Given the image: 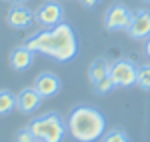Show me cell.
I'll list each match as a JSON object with an SVG mask.
<instances>
[{
	"label": "cell",
	"mask_w": 150,
	"mask_h": 142,
	"mask_svg": "<svg viewBox=\"0 0 150 142\" xmlns=\"http://www.w3.org/2000/svg\"><path fill=\"white\" fill-rule=\"evenodd\" d=\"M26 46L36 54H44L56 62H70L78 54V38L70 24L62 22L54 28H44L42 32L30 36Z\"/></svg>",
	"instance_id": "1"
},
{
	"label": "cell",
	"mask_w": 150,
	"mask_h": 142,
	"mask_svg": "<svg viewBox=\"0 0 150 142\" xmlns=\"http://www.w3.org/2000/svg\"><path fill=\"white\" fill-rule=\"evenodd\" d=\"M68 132L78 142H96L106 132V118L98 108L92 106H76L66 118Z\"/></svg>",
	"instance_id": "2"
},
{
	"label": "cell",
	"mask_w": 150,
	"mask_h": 142,
	"mask_svg": "<svg viewBox=\"0 0 150 142\" xmlns=\"http://www.w3.org/2000/svg\"><path fill=\"white\" fill-rule=\"evenodd\" d=\"M28 128L32 130L38 142H62L68 132L66 120L58 112H44L36 116L34 120H30Z\"/></svg>",
	"instance_id": "3"
},
{
	"label": "cell",
	"mask_w": 150,
	"mask_h": 142,
	"mask_svg": "<svg viewBox=\"0 0 150 142\" xmlns=\"http://www.w3.org/2000/svg\"><path fill=\"white\" fill-rule=\"evenodd\" d=\"M134 18V12L128 8L126 4L118 2L112 4L106 14H104V26L108 32H128L130 30V24Z\"/></svg>",
	"instance_id": "4"
},
{
	"label": "cell",
	"mask_w": 150,
	"mask_h": 142,
	"mask_svg": "<svg viewBox=\"0 0 150 142\" xmlns=\"http://www.w3.org/2000/svg\"><path fill=\"white\" fill-rule=\"evenodd\" d=\"M136 76H138V64L130 58H120L110 66V78L114 80L116 88H128L136 84Z\"/></svg>",
	"instance_id": "5"
},
{
	"label": "cell",
	"mask_w": 150,
	"mask_h": 142,
	"mask_svg": "<svg viewBox=\"0 0 150 142\" xmlns=\"http://www.w3.org/2000/svg\"><path fill=\"white\" fill-rule=\"evenodd\" d=\"M34 22H38L42 28H54L64 22V6L58 0H46L38 6L34 12Z\"/></svg>",
	"instance_id": "6"
},
{
	"label": "cell",
	"mask_w": 150,
	"mask_h": 142,
	"mask_svg": "<svg viewBox=\"0 0 150 142\" xmlns=\"http://www.w3.org/2000/svg\"><path fill=\"white\" fill-rule=\"evenodd\" d=\"M6 22L14 30H24L34 22V12L26 8L24 4H12V8L6 14Z\"/></svg>",
	"instance_id": "7"
},
{
	"label": "cell",
	"mask_w": 150,
	"mask_h": 142,
	"mask_svg": "<svg viewBox=\"0 0 150 142\" xmlns=\"http://www.w3.org/2000/svg\"><path fill=\"white\" fill-rule=\"evenodd\" d=\"M34 58H36V52H34V50H30L26 44H22V46L12 48L10 56H8V64H10L12 70L24 72V70H28V68H32Z\"/></svg>",
	"instance_id": "8"
},
{
	"label": "cell",
	"mask_w": 150,
	"mask_h": 142,
	"mask_svg": "<svg viewBox=\"0 0 150 142\" xmlns=\"http://www.w3.org/2000/svg\"><path fill=\"white\" fill-rule=\"evenodd\" d=\"M34 88H36V92L42 96V98H52V96H56L58 92H60L62 80L58 78L54 72H42V74L36 76Z\"/></svg>",
	"instance_id": "9"
},
{
	"label": "cell",
	"mask_w": 150,
	"mask_h": 142,
	"mask_svg": "<svg viewBox=\"0 0 150 142\" xmlns=\"http://www.w3.org/2000/svg\"><path fill=\"white\" fill-rule=\"evenodd\" d=\"M128 34L132 36L134 40H144L150 36V10L142 8V10L134 12V18L130 24V30Z\"/></svg>",
	"instance_id": "10"
},
{
	"label": "cell",
	"mask_w": 150,
	"mask_h": 142,
	"mask_svg": "<svg viewBox=\"0 0 150 142\" xmlns=\"http://www.w3.org/2000/svg\"><path fill=\"white\" fill-rule=\"evenodd\" d=\"M42 100H44V98L36 92L34 86H32V88H22L20 94H18V106H16V110H20L22 114H32L34 110L40 108Z\"/></svg>",
	"instance_id": "11"
},
{
	"label": "cell",
	"mask_w": 150,
	"mask_h": 142,
	"mask_svg": "<svg viewBox=\"0 0 150 142\" xmlns=\"http://www.w3.org/2000/svg\"><path fill=\"white\" fill-rule=\"evenodd\" d=\"M110 62L106 58H94L92 60V64H90V68H88V78H90V82L96 84V82H100L102 78H106V76H110Z\"/></svg>",
	"instance_id": "12"
},
{
	"label": "cell",
	"mask_w": 150,
	"mask_h": 142,
	"mask_svg": "<svg viewBox=\"0 0 150 142\" xmlns=\"http://www.w3.org/2000/svg\"><path fill=\"white\" fill-rule=\"evenodd\" d=\"M18 106V96L10 90H0V116L12 114Z\"/></svg>",
	"instance_id": "13"
},
{
	"label": "cell",
	"mask_w": 150,
	"mask_h": 142,
	"mask_svg": "<svg viewBox=\"0 0 150 142\" xmlns=\"http://www.w3.org/2000/svg\"><path fill=\"white\" fill-rule=\"evenodd\" d=\"M102 142H130V138L124 128H110L104 132Z\"/></svg>",
	"instance_id": "14"
},
{
	"label": "cell",
	"mask_w": 150,
	"mask_h": 142,
	"mask_svg": "<svg viewBox=\"0 0 150 142\" xmlns=\"http://www.w3.org/2000/svg\"><path fill=\"white\" fill-rule=\"evenodd\" d=\"M136 84H138V88L146 90V92L150 90V62H148V64H142V66H138Z\"/></svg>",
	"instance_id": "15"
},
{
	"label": "cell",
	"mask_w": 150,
	"mask_h": 142,
	"mask_svg": "<svg viewBox=\"0 0 150 142\" xmlns=\"http://www.w3.org/2000/svg\"><path fill=\"white\" fill-rule=\"evenodd\" d=\"M92 86H94V92H96V94H100V96H104V94H110V92H112V90L116 88L114 80H112L110 76H106V78H102L100 82L92 84Z\"/></svg>",
	"instance_id": "16"
},
{
	"label": "cell",
	"mask_w": 150,
	"mask_h": 142,
	"mask_svg": "<svg viewBox=\"0 0 150 142\" xmlns=\"http://www.w3.org/2000/svg\"><path fill=\"white\" fill-rule=\"evenodd\" d=\"M14 140H16V142H38V140H36V136L32 134V130H30L28 126L16 132V138H14Z\"/></svg>",
	"instance_id": "17"
},
{
	"label": "cell",
	"mask_w": 150,
	"mask_h": 142,
	"mask_svg": "<svg viewBox=\"0 0 150 142\" xmlns=\"http://www.w3.org/2000/svg\"><path fill=\"white\" fill-rule=\"evenodd\" d=\"M80 2L86 6V8H94V6H96V4H100L102 0H80Z\"/></svg>",
	"instance_id": "18"
},
{
	"label": "cell",
	"mask_w": 150,
	"mask_h": 142,
	"mask_svg": "<svg viewBox=\"0 0 150 142\" xmlns=\"http://www.w3.org/2000/svg\"><path fill=\"white\" fill-rule=\"evenodd\" d=\"M144 50H146V56L150 58V36L146 38V44H144Z\"/></svg>",
	"instance_id": "19"
},
{
	"label": "cell",
	"mask_w": 150,
	"mask_h": 142,
	"mask_svg": "<svg viewBox=\"0 0 150 142\" xmlns=\"http://www.w3.org/2000/svg\"><path fill=\"white\" fill-rule=\"evenodd\" d=\"M14 4H24V2H28V0H12Z\"/></svg>",
	"instance_id": "20"
},
{
	"label": "cell",
	"mask_w": 150,
	"mask_h": 142,
	"mask_svg": "<svg viewBox=\"0 0 150 142\" xmlns=\"http://www.w3.org/2000/svg\"><path fill=\"white\" fill-rule=\"evenodd\" d=\"M144 2H148V4H150V0H144Z\"/></svg>",
	"instance_id": "21"
}]
</instances>
